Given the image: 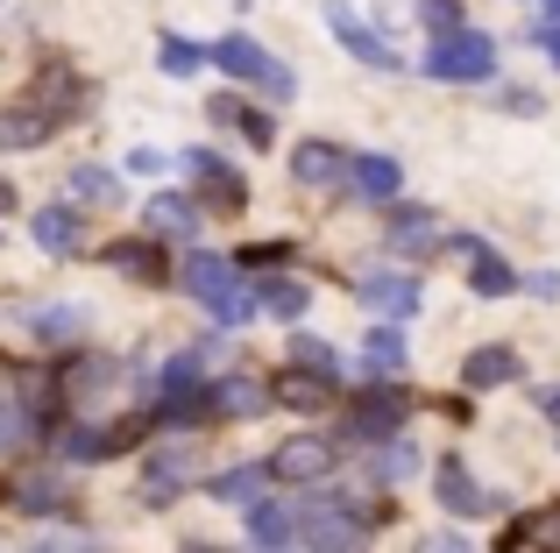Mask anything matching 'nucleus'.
<instances>
[{
  "instance_id": "nucleus-37",
  "label": "nucleus",
  "mask_w": 560,
  "mask_h": 553,
  "mask_svg": "<svg viewBox=\"0 0 560 553\" xmlns=\"http://www.w3.org/2000/svg\"><path fill=\"white\" fill-rule=\"evenodd\" d=\"M539 412H547L553 426H560V390H547V398H539Z\"/></svg>"
},
{
  "instance_id": "nucleus-31",
  "label": "nucleus",
  "mask_w": 560,
  "mask_h": 553,
  "mask_svg": "<svg viewBox=\"0 0 560 553\" xmlns=\"http://www.w3.org/2000/svg\"><path fill=\"white\" fill-rule=\"evenodd\" d=\"M191 384H199V362H191V355H178V362L164 369V390H171V398H185Z\"/></svg>"
},
{
  "instance_id": "nucleus-3",
  "label": "nucleus",
  "mask_w": 560,
  "mask_h": 553,
  "mask_svg": "<svg viewBox=\"0 0 560 553\" xmlns=\"http://www.w3.org/2000/svg\"><path fill=\"white\" fill-rule=\"evenodd\" d=\"M213 64L228 71V79H242V85H262L270 99H291V93H299V79H291V71L262 50V43H248V36H220L213 43Z\"/></svg>"
},
{
  "instance_id": "nucleus-24",
  "label": "nucleus",
  "mask_w": 560,
  "mask_h": 553,
  "mask_svg": "<svg viewBox=\"0 0 560 553\" xmlns=\"http://www.w3.org/2000/svg\"><path fill=\"white\" fill-rule=\"evenodd\" d=\"M270 398L277 404H319V398H327V384L305 376V369H284V376H270Z\"/></svg>"
},
{
  "instance_id": "nucleus-22",
  "label": "nucleus",
  "mask_w": 560,
  "mask_h": 553,
  "mask_svg": "<svg viewBox=\"0 0 560 553\" xmlns=\"http://www.w3.org/2000/svg\"><path fill=\"white\" fill-rule=\"evenodd\" d=\"M213 121H228V128H242V136H248V142H256V150H262V142H270V136H277V128H270V114H248V107H242V99H228V93H220V99H213Z\"/></svg>"
},
{
  "instance_id": "nucleus-2",
  "label": "nucleus",
  "mask_w": 560,
  "mask_h": 553,
  "mask_svg": "<svg viewBox=\"0 0 560 553\" xmlns=\"http://www.w3.org/2000/svg\"><path fill=\"white\" fill-rule=\"evenodd\" d=\"M497 71V43L482 28H454V36H433L425 50V79H447V85H476Z\"/></svg>"
},
{
  "instance_id": "nucleus-17",
  "label": "nucleus",
  "mask_w": 560,
  "mask_h": 553,
  "mask_svg": "<svg viewBox=\"0 0 560 553\" xmlns=\"http://www.w3.org/2000/svg\"><path fill=\"white\" fill-rule=\"evenodd\" d=\"M185 469H191L185 447H178V455H156L150 475H142V497H150V504H171V497H178V483H185Z\"/></svg>"
},
{
  "instance_id": "nucleus-21",
  "label": "nucleus",
  "mask_w": 560,
  "mask_h": 553,
  "mask_svg": "<svg viewBox=\"0 0 560 553\" xmlns=\"http://www.w3.org/2000/svg\"><path fill=\"white\" fill-rule=\"evenodd\" d=\"M362 362H370V376H397V369H405V333H397V327H376L370 348H362Z\"/></svg>"
},
{
  "instance_id": "nucleus-14",
  "label": "nucleus",
  "mask_w": 560,
  "mask_h": 553,
  "mask_svg": "<svg viewBox=\"0 0 560 553\" xmlns=\"http://www.w3.org/2000/svg\"><path fill=\"white\" fill-rule=\"evenodd\" d=\"M433 235H440V221H433V213H425V207H397L390 213V227H383V242H390V249H433Z\"/></svg>"
},
{
  "instance_id": "nucleus-15",
  "label": "nucleus",
  "mask_w": 560,
  "mask_h": 553,
  "mask_svg": "<svg viewBox=\"0 0 560 553\" xmlns=\"http://www.w3.org/2000/svg\"><path fill=\"white\" fill-rule=\"evenodd\" d=\"M191 170H199V178H206V199H213V207L220 213H234V207H242V178H234V170L228 164H220V156H206V150H191Z\"/></svg>"
},
{
  "instance_id": "nucleus-11",
  "label": "nucleus",
  "mask_w": 560,
  "mask_h": 553,
  "mask_svg": "<svg viewBox=\"0 0 560 553\" xmlns=\"http://www.w3.org/2000/svg\"><path fill=\"white\" fill-rule=\"evenodd\" d=\"M142 221H150V235H171V242H191V235H199V207L178 199V192H156Z\"/></svg>"
},
{
  "instance_id": "nucleus-4",
  "label": "nucleus",
  "mask_w": 560,
  "mask_h": 553,
  "mask_svg": "<svg viewBox=\"0 0 560 553\" xmlns=\"http://www.w3.org/2000/svg\"><path fill=\"white\" fill-rule=\"evenodd\" d=\"M362 305H370L376 319H411L419 313V276H405V270H376V276H362Z\"/></svg>"
},
{
  "instance_id": "nucleus-13",
  "label": "nucleus",
  "mask_w": 560,
  "mask_h": 553,
  "mask_svg": "<svg viewBox=\"0 0 560 553\" xmlns=\"http://www.w3.org/2000/svg\"><path fill=\"white\" fill-rule=\"evenodd\" d=\"M305 305H313V291L299 276H262L256 284V313H270V319H305Z\"/></svg>"
},
{
  "instance_id": "nucleus-5",
  "label": "nucleus",
  "mask_w": 560,
  "mask_h": 553,
  "mask_svg": "<svg viewBox=\"0 0 560 553\" xmlns=\"http://www.w3.org/2000/svg\"><path fill=\"white\" fill-rule=\"evenodd\" d=\"M327 469H334V447L313 440V433H299V440H284L270 455V475H284V483H319Z\"/></svg>"
},
{
  "instance_id": "nucleus-36",
  "label": "nucleus",
  "mask_w": 560,
  "mask_h": 553,
  "mask_svg": "<svg viewBox=\"0 0 560 553\" xmlns=\"http://www.w3.org/2000/svg\"><path fill=\"white\" fill-rule=\"evenodd\" d=\"M539 50H547V57H553V64H560V28H553V22H547V28H539Z\"/></svg>"
},
{
  "instance_id": "nucleus-25",
  "label": "nucleus",
  "mask_w": 560,
  "mask_h": 553,
  "mask_svg": "<svg viewBox=\"0 0 560 553\" xmlns=\"http://www.w3.org/2000/svg\"><path fill=\"white\" fill-rule=\"evenodd\" d=\"M262 483H270V469H228V475L213 483V497H220V504H256Z\"/></svg>"
},
{
  "instance_id": "nucleus-32",
  "label": "nucleus",
  "mask_w": 560,
  "mask_h": 553,
  "mask_svg": "<svg viewBox=\"0 0 560 553\" xmlns=\"http://www.w3.org/2000/svg\"><path fill=\"white\" fill-rule=\"evenodd\" d=\"M533 540L547 546V553H560V511H539V518H533Z\"/></svg>"
},
{
  "instance_id": "nucleus-34",
  "label": "nucleus",
  "mask_w": 560,
  "mask_h": 553,
  "mask_svg": "<svg viewBox=\"0 0 560 553\" xmlns=\"http://www.w3.org/2000/svg\"><path fill=\"white\" fill-rule=\"evenodd\" d=\"M419 553H476V546L454 540V532H433V540H419Z\"/></svg>"
},
{
  "instance_id": "nucleus-12",
  "label": "nucleus",
  "mask_w": 560,
  "mask_h": 553,
  "mask_svg": "<svg viewBox=\"0 0 560 553\" xmlns=\"http://www.w3.org/2000/svg\"><path fill=\"white\" fill-rule=\"evenodd\" d=\"M248 540L284 553L291 540H299V511H291V504H256V511H248Z\"/></svg>"
},
{
  "instance_id": "nucleus-29",
  "label": "nucleus",
  "mask_w": 560,
  "mask_h": 553,
  "mask_svg": "<svg viewBox=\"0 0 560 553\" xmlns=\"http://www.w3.org/2000/svg\"><path fill=\"white\" fill-rule=\"evenodd\" d=\"M411 469H419V455H411V447H405V440H397V447H390V455H376V475H383V483H405V475H411Z\"/></svg>"
},
{
  "instance_id": "nucleus-19",
  "label": "nucleus",
  "mask_w": 560,
  "mask_h": 553,
  "mask_svg": "<svg viewBox=\"0 0 560 553\" xmlns=\"http://www.w3.org/2000/svg\"><path fill=\"white\" fill-rule=\"evenodd\" d=\"M71 199H79V207H114V199H121V178L100 170V164H79L71 170Z\"/></svg>"
},
{
  "instance_id": "nucleus-20",
  "label": "nucleus",
  "mask_w": 560,
  "mask_h": 553,
  "mask_svg": "<svg viewBox=\"0 0 560 553\" xmlns=\"http://www.w3.org/2000/svg\"><path fill=\"white\" fill-rule=\"evenodd\" d=\"M305 526H313V532H305V540H313V553H355V546H362V532L348 526V518H327V511H313Z\"/></svg>"
},
{
  "instance_id": "nucleus-39",
  "label": "nucleus",
  "mask_w": 560,
  "mask_h": 553,
  "mask_svg": "<svg viewBox=\"0 0 560 553\" xmlns=\"http://www.w3.org/2000/svg\"><path fill=\"white\" fill-rule=\"evenodd\" d=\"M185 553H213V546H185Z\"/></svg>"
},
{
  "instance_id": "nucleus-1",
  "label": "nucleus",
  "mask_w": 560,
  "mask_h": 553,
  "mask_svg": "<svg viewBox=\"0 0 560 553\" xmlns=\"http://www.w3.org/2000/svg\"><path fill=\"white\" fill-rule=\"evenodd\" d=\"M185 284H191V298H199L220 327H242V319L256 313V284H242V276L220 263V256H206V249L185 256Z\"/></svg>"
},
{
  "instance_id": "nucleus-33",
  "label": "nucleus",
  "mask_w": 560,
  "mask_h": 553,
  "mask_svg": "<svg viewBox=\"0 0 560 553\" xmlns=\"http://www.w3.org/2000/svg\"><path fill=\"white\" fill-rule=\"evenodd\" d=\"M28 327H36V333H71L79 313H28Z\"/></svg>"
},
{
  "instance_id": "nucleus-28",
  "label": "nucleus",
  "mask_w": 560,
  "mask_h": 553,
  "mask_svg": "<svg viewBox=\"0 0 560 553\" xmlns=\"http://www.w3.org/2000/svg\"><path fill=\"white\" fill-rule=\"evenodd\" d=\"M291 355H299V369H305V376H319V384H334V376H341V355H334L327 341H299Z\"/></svg>"
},
{
  "instance_id": "nucleus-6",
  "label": "nucleus",
  "mask_w": 560,
  "mask_h": 553,
  "mask_svg": "<svg viewBox=\"0 0 560 553\" xmlns=\"http://www.w3.org/2000/svg\"><path fill=\"white\" fill-rule=\"evenodd\" d=\"M291 178H299L305 192H327V185L348 178V156L334 150V142H299V156H291Z\"/></svg>"
},
{
  "instance_id": "nucleus-26",
  "label": "nucleus",
  "mask_w": 560,
  "mask_h": 553,
  "mask_svg": "<svg viewBox=\"0 0 560 553\" xmlns=\"http://www.w3.org/2000/svg\"><path fill=\"white\" fill-rule=\"evenodd\" d=\"M50 136V114H8L0 121V150H36Z\"/></svg>"
},
{
  "instance_id": "nucleus-38",
  "label": "nucleus",
  "mask_w": 560,
  "mask_h": 553,
  "mask_svg": "<svg viewBox=\"0 0 560 553\" xmlns=\"http://www.w3.org/2000/svg\"><path fill=\"white\" fill-rule=\"evenodd\" d=\"M547 14H560V0H547Z\"/></svg>"
},
{
  "instance_id": "nucleus-10",
  "label": "nucleus",
  "mask_w": 560,
  "mask_h": 553,
  "mask_svg": "<svg viewBox=\"0 0 560 553\" xmlns=\"http://www.w3.org/2000/svg\"><path fill=\"white\" fill-rule=\"evenodd\" d=\"M206 404H220L228 419H256L262 404H270V384H256V376H220V384L206 390Z\"/></svg>"
},
{
  "instance_id": "nucleus-35",
  "label": "nucleus",
  "mask_w": 560,
  "mask_h": 553,
  "mask_svg": "<svg viewBox=\"0 0 560 553\" xmlns=\"http://www.w3.org/2000/svg\"><path fill=\"white\" fill-rule=\"evenodd\" d=\"M114 263H121V270H142V276H156V256H136V249H114Z\"/></svg>"
},
{
  "instance_id": "nucleus-7",
  "label": "nucleus",
  "mask_w": 560,
  "mask_h": 553,
  "mask_svg": "<svg viewBox=\"0 0 560 553\" xmlns=\"http://www.w3.org/2000/svg\"><path fill=\"white\" fill-rule=\"evenodd\" d=\"M433 490H440V504H447L454 518H476V511H490V497H482V490L468 483V461H454V455L433 469Z\"/></svg>"
},
{
  "instance_id": "nucleus-27",
  "label": "nucleus",
  "mask_w": 560,
  "mask_h": 553,
  "mask_svg": "<svg viewBox=\"0 0 560 553\" xmlns=\"http://www.w3.org/2000/svg\"><path fill=\"white\" fill-rule=\"evenodd\" d=\"M468 284H476L482 298H504V291L518 284V276H511L504 263H497V256H482V249H476V256H468Z\"/></svg>"
},
{
  "instance_id": "nucleus-16",
  "label": "nucleus",
  "mask_w": 560,
  "mask_h": 553,
  "mask_svg": "<svg viewBox=\"0 0 560 553\" xmlns=\"http://www.w3.org/2000/svg\"><path fill=\"white\" fill-rule=\"evenodd\" d=\"M36 249H50V256L79 249V221H71V207H43L36 213Z\"/></svg>"
},
{
  "instance_id": "nucleus-30",
  "label": "nucleus",
  "mask_w": 560,
  "mask_h": 553,
  "mask_svg": "<svg viewBox=\"0 0 560 553\" xmlns=\"http://www.w3.org/2000/svg\"><path fill=\"white\" fill-rule=\"evenodd\" d=\"M199 64H206V50H191V43H164V71H171V79H191Z\"/></svg>"
},
{
  "instance_id": "nucleus-23",
  "label": "nucleus",
  "mask_w": 560,
  "mask_h": 553,
  "mask_svg": "<svg viewBox=\"0 0 560 553\" xmlns=\"http://www.w3.org/2000/svg\"><path fill=\"white\" fill-rule=\"evenodd\" d=\"M355 426H362V433H397V426H405V404H397L390 390H376V398L355 404Z\"/></svg>"
},
{
  "instance_id": "nucleus-8",
  "label": "nucleus",
  "mask_w": 560,
  "mask_h": 553,
  "mask_svg": "<svg viewBox=\"0 0 560 553\" xmlns=\"http://www.w3.org/2000/svg\"><path fill=\"white\" fill-rule=\"evenodd\" d=\"M348 185H355V199H370V207H390L405 170H397L390 156H355V164H348Z\"/></svg>"
},
{
  "instance_id": "nucleus-18",
  "label": "nucleus",
  "mask_w": 560,
  "mask_h": 553,
  "mask_svg": "<svg viewBox=\"0 0 560 553\" xmlns=\"http://www.w3.org/2000/svg\"><path fill=\"white\" fill-rule=\"evenodd\" d=\"M518 376H525V362L511 355V348H482V355L468 362V384H476V390H490V384H518Z\"/></svg>"
},
{
  "instance_id": "nucleus-9",
  "label": "nucleus",
  "mask_w": 560,
  "mask_h": 553,
  "mask_svg": "<svg viewBox=\"0 0 560 553\" xmlns=\"http://www.w3.org/2000/svg\"><path fill=\"white\" fill-rule=\"evenodd\" d=\"M327 22H334V36H341L348 50L362 57V64H376V71H397V50H390V43L376 36V28H362V22H355L348 8H327Z\"/></svg>"
}]
</instances>
